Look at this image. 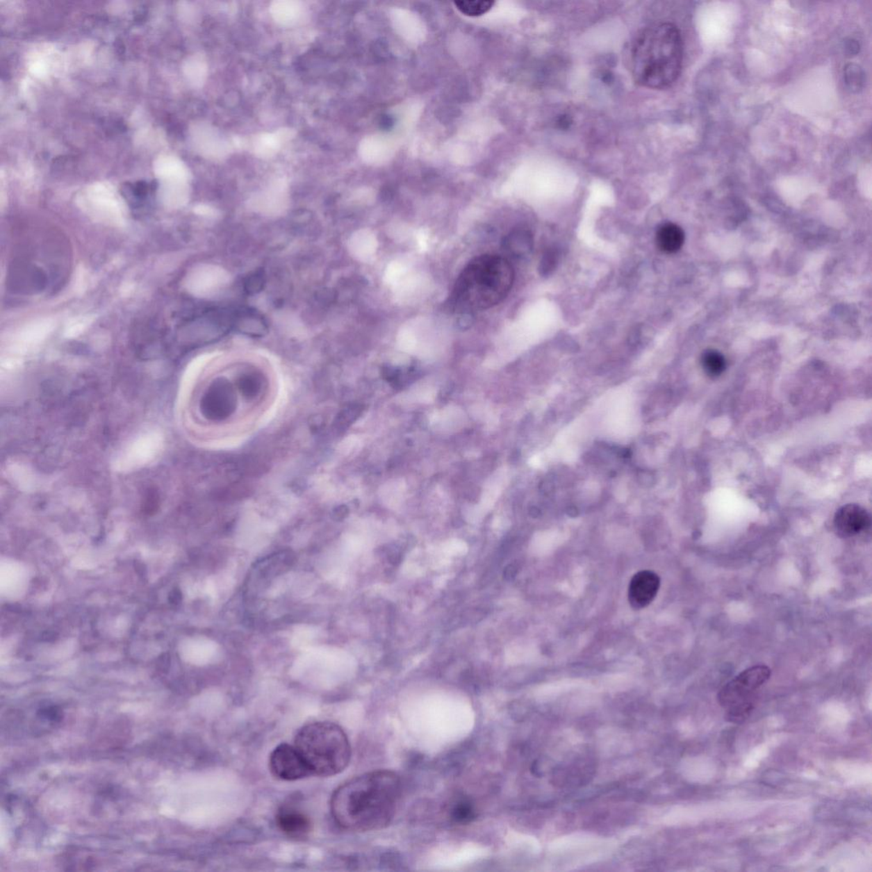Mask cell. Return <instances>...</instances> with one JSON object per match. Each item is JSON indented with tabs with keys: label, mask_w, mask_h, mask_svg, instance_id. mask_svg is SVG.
Segmentation results:
<instances>
[{
	"label": "cell",
	"mask_w": 872,
	"mask_h": 872,
	"mask_svg": "<svg viewBox=\"0 0 872 872\" xmlns=\"http://www.w3.org/2000/svg\"><path fill=\"white\" fill-rule=\"evenodd\" d=\"M261 381L254 377H245L241 382V390H243L247 395H256V393L260 390Z\"/></svg>",
	"instance_id": "obj_21"
},
{
	"label": "cell",
	"mask_w": 872,
	"mask_h": 872,
	"mask_svg": "<svg viewBox=\"0 0 872 872\" xmlns=\"http://www.w3.org/2000/svg\"><path fill=\"white\" fill-rule=\"evenodd\" d=\"M270 769L275 778L285 781H295L312 775L296 747L288 743H281L272 751Z\"/></svg>",
	"instance_id": "obj_6"
},
{
	"label": "cell",
	"mask_w": 872,
	"mask_h": 872,
	"mask_svg": "<svg viewBox=\"0 0 872 872\" xmlns=\"http://www.w3.org/2000/svg\"><path fill=\"white\" fill-rule=\"evenodd\" d=\"M40 716L44 719L51 721V722H56V721L61 719L62 712L56 707H50L41 709Z\"/></svg>",
	"instance_id": "obj_22"
},
{
	"label": "cell",
	"mask_w": 872,
	"mask_h": 872,
	"mask_svg": "<svg viewBox=\"0 0 872 872\" xmlns=\"http://www.w3.org/2000/svg\"><path fill=\"white\" fill-rule=\"evenodd\" d=\"M844 81L849 89L858 92L862 88L864 83V73L862 67L854 63L848 64L844 69Z\"/></svg>",
	"instance_id": "obj_19"
},
{
	"label": "cell",
	"mask_w": 872,
	"mask_h": 872,
	"mask_svg": "<svg viewBox=\"0 0 872 872\" xmlns=\"http://www.w3.org/2000/svg\"><path fill=\"white\" fill-rule=\"evenodd\" d=\"M514 279L508 259L497 255L477 256L459 274L449 302L454 311L461 314L486 311L508 296Z\"/></svg>",
	"instance_id": "obj_3"
},
{
	"label": "cell",
	"mask_w": 872,
	"mask_h": 872,
	"mask_svg": "<svg viewBox=\"0 0 872 872\" xmlns=\"http://www.w3.org/2000/svg\"><path fill=\"white\" fill-rule=\"evenodd\" d=\"M294 746L312 775L329 777L343 771L350 762L351 747L345 732L330 722L305 725L296 735Z\"/></svg>",
	"instance_id": "obj_4"
},
{
	"label": "cell",
	"mask_w": 872,
	"mask_h": 872,
	"mask_svg": "<svg viewBox=\"0 0 872 872\" xmlns=\"http://www.w3.org/2000/svg\"><path fill=\"white\" fill-rule=\"evenodd\" d=\"M201 407L204 414L210 418L227 417L233 407L231 390L224 383L215 384L204 397Z\"/></svg>",
	"instance_id": "obj_10"
},
{
	"label": "cell",
	"mask_w": 872,
	"mask_h": 872,
	"mask_svg": "<svg viewBox=\"0 0 872 872\" xmlns=\"http://www.w3.org/2000/svg\"><path fill=\"white\" fill-rule=\"evenodd\" d=\"M168 600L169 602L172 604V605H179L183 600L182 592H181L179 588L173 589V590L170 592Z\"/></svg>",
	"instance_id": "obj_24"
},
{
	"label": "cell",
	"mask_w": 872,
	"mask_h": 872,
	"mask_svg": "<svg viewBox=\"0 0 872 872\" xmlns=\"http://www.w3.org/2000/svg\"><path fill=\"white\" fill-rule=\"evenodd\" d=\"M771 677V670L766 666H755L741 672L721 689L718 701L723 707L730 708L747 701L755 691L765 684Z\"/></svg>",
	"instance_id": "obj_5"
},
{
	"label": "cell",
	"mask_w": 872,
	"mask_h": 872,
	"mask_svg": "<svg viewBox=\"0 0 872 872\" xmlns=\"http://www.w3.org/2000/svg\"><path fill=\"white\" fill-rule=\"evenodd\" d=\"M449 817L455 824L466 825L477 818V811L469 800L459 799L452 804Z\"/></svg>",
	"instance_id": "obj_15"
},
{
	"label": "cell",
	"mask_w": 872,
	"mask_h": 872,
	"mask_svg": "<svg viewBox=\"0 0 872 872\" xmlns=\"http://www.w3.org/2000/svg\"><path fill=\"white\" fill-rule=\"evenodd\" d=\"M660 579L658 575L648 570L634 575L629 585L628 598L634 609H643L650 605L658 594Z\"/></svg>",
	"instance_id": "obj_9"
},
{
	"label": "cell",
	"mask_w": 872,
	"mask_h": 872,
	"mask_svg": "<svg viewBox=\"0 0 872 872\" xmlns=\"http://www.w3.org/2000/svg\"><path fill=\"white\" fill-rule=\"evenodd\" d=\"M401 779L388 770H377L346 781L331 798L332 817L343 830L372 832L387 828L397 810Z\"/></svg>",
	"instance_id": "obj_1"
},
{
	"label": "cell",
	"mask_w": 872,
	"mask_h": 872,
	"mask_svg": "<svg viewBox=\"0 0 872 872\" xmlns=\"http://www.w3.org/2000/svg\"><path fill=\"white\" fill-rule=\"evenodd\" d=\"M517 570L515 566L509 565L506 567L504 571V577L506 580L511 581L516 575Z\"/></svg>",
	"instance_id": "obj_26"
},
{
	"label": "cell",
	"mask_w": 872,
	"mask_h": 872,
	"mask_svg": "<svg viewBox=\"0 0 872 872\" xmlns=\"http://www.w3.org/2000/svg\"><path fill=\"white\" fill-rule=\"evenodd\" d=\"M277 824L283 833L293 838H304L311 832V818L303 812L290 806L282 807L277 815Z\"/></svg>",
	"instance_id": "obj_11"
},
{
	"label": "cell",
	"mask_w": 872,
	"mask_h": 872,
	"mask_svg": "<svg viewBox=\"0 0 872 872\" xmlns=\"http://www.w3.org/2000/svg\"><path fill=\"white\" fill-rule=\"evenodd\" d=\"M701 364L705 373L711 377L722 375L727 368V362L723 354L713 349L707 350L702 354Z\"/></svg>",
	"instance_id": "obj_16"
},
{
	"label": "cell",
	"mask_w": 872,
	"mask_h": 872,
	"mask_svg": "<svg viewBox=\"0 0 872 872\" xmlns=\"http://www.w3.org/2000/svg\"><path fill=\"white\" fill-rule=\"evenodd\" d=\"M402 560V554L397 550H392L388 554V561L393 566H398L401 564Z\"/></svg>",
	"instance_id": "obj_25"
},
{
	"label": "cell",
	"mask_w": 872,
	"mask_h": 872,
	"mask_svg": "<svg viewBox=\"0 0 872 872\" xmlns=\"http://www.w3.org/2000/svg\"><path fill=\"white\" fill-rule=\"evenodd\" d=\"M557 126L559 129L568 130L573 124V119L567 115H561L557 120Z\"/></svg>",
	"instance_id": "obj_23"
},
{
	"label": "cell",
	"mask_w": 872,
	"mask_h": 872,
	"mask_svg": "<svg viewBox=\"0 0 872 872\" xmlns=\"http://www.w3.org/2000/svg\"><path fill=\"white\" fill-rule=\"evenodd\" d=\"M532 247L534 239L532 233L523 229L513 230L503 240L504 251L514 258H526L530 254Z\"/></svg>",
	"instance_id": "obj_12"
},
{
	"label": "cell",
	"mask_w": 872,
	"mask_h": 872,
	"mask_svg": "<svg viewBox=\"0 0 872 872\" xmlns=\"http://www.w3.org/2000/svg\"><path fill=\"white\" fill-rule=\"evenodd\" d=\"M347 513H348V511H347L345 507H339L337 509V511H334V515L337 517V519H343L345 518Z\"/></svg>",
	"instance_id": "obj_27"
},
{
	"label": "cell",
	"mask_w": 872,
	"mask_h": 872,
	"mask_svg": "<svg viewBox=\"0 0 872 872\" xmlns=\"http://www.w3.org/2000/svg\"><path fill=\"white\" fill-rule=\"evenodd\" d=\"M685 241V233L680 226L667 222L659 226L656 233V243L660 251L673 254L681 250Z\"/></svg>",
	"instance_id": "obj_13"
},
{
	"label": "cell",
	"mask_w": 872,
	"mask_h": 872,
	"mask_svg": "<svg viewBox=\"0 0 872 872\" xmlns=\"http://www.w3.org/2000/svg\"><path fill=\"white\" fill-rule=\"evenodd\" d=\"M754 709L753 705L748 701L727 708L726 719L727 722L742 723L748 718Z\"/></svg>",
	"instance_id": "obj_18"
},
{
	"label": "cell",
	"mask_w": 872,
	"mask_h": 872,
	"mask_svg": "<svg viewBox=\"0 0 872 872\" xmlns=\"http://www.w3.org/2000/svg\"><path fill=\"white\" fill-rule=\"evenodd\" d=\"M495 2L492 0H474V1H456L454 5L460 13L468 17H480L493 8Z\"/></svg>",
	"instance_id": "obj_17"
},
{
	"label": "cell",
	"mask_w": 872,
	"mask_h": 872,
	"mask_svg": "<svg viewBox=\"0 0 872 872\" xmlns=\"http://www.w3.org/2000/svg\"><path fill=\"white\" fill-rule=\"evenodd\" d=\"M47 284V274L31 263L17 260L10 267L8 286L15 293L35 294L44 290Z\"/></svg>",
	"instance_id": "obj_7"
},
{
	"label": "cell",
	"mask_w": 872,
	"mask_h": 872,
	"mask_svg": "<svg viewBox=\"0 0 872 872\" xmlns=\"http://www.w3.org/2000/svg\"><path fill=\"white\" fill-rule=\"evenodd\" d=\"M683 40L680 30L671 22L645 28L633 44L630 67L638 85L649 89L669 88L680 76Z\"/></svg>",
	"instance_id": "obj_2"
},
{
	"label": "cell",
	"mask_w": 872,
	"mask_h": 872,
	"mask_svg": "<svg viewBox=\"0 0 872 872\" xmlns=\"http://www.w3.org/2000/svg\"><path fill=\"white\" fill-rule=\"evenodd\" d=\"M154 188L145 182H140L124 188V196L132 209L141 211L148 205L149 197Z\"/></svg>",
	"instance_id": "obj_14"
},
{
	"label": "cell",
	"mask_w": 872,
	"mask_h": 872,
	"mask_svg": "<svg viewBox=\"0 0 872 872\" xmlns=\"http://www.w3.org/2000/svg\"><path fill=\"white\" fill-rule=\"evenodd\" d=\"M869 513L862 506L848 504L841 507L834 517V527L841 538H848L858 535L871 527Z\"/></svg>",
	"instance_id": "obj_8"
},
{
	"label": "cell",
	"mask_w": 872,
	"mask_h": 872,
	"mask_svg": "<svg viewBox=\"0 0 872 872\" xmlns=\"http://www.w3.org/2000/svg\"><path fill=\"white\" fill-rule=\"evenodd\" d=\"M557 253L554 251H548L543 255L541 263V270L543 274H548L550 271L554 270L557 263Z\"/></svg>",
	"instance_id": "obj_20"
}]
</instances>
